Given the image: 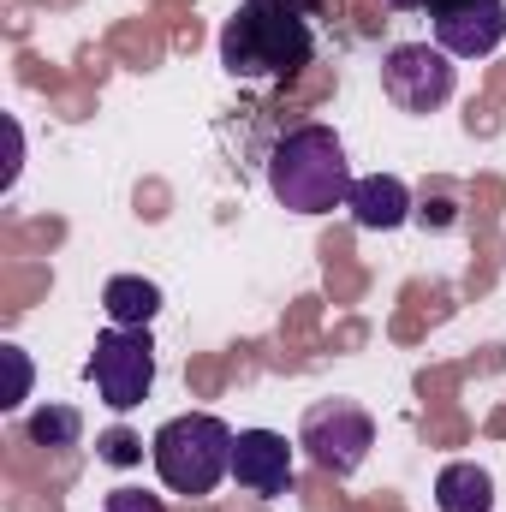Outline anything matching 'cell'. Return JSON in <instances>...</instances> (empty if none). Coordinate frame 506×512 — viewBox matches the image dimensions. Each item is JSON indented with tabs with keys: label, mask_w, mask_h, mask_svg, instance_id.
<instances>
[{
	"label": "cell",
	"mask_w": 506,
	"mask_h": 512,
	"mask_svg": "<svg viewBox=\"0 0 506 512\" xmlns=\"http://www.w3.org/2000/svg\"><path fill=\"white\" fill-rule=\"evenodd\" d=\"M102 512H167V501H161V495H149V489H131V483H120V489H108Z\"/></svg>",
	"instance_id": "9a60e30c"
},
{
	"label": "cell",
	"mask_w": 506,
	"mask_h": 512,
	"mask_svg": "<svg viewBox=\"0 0 506 512\" xmlns=\"http://www.w3.org/2000/svg\"><path fill=\"white\" fill-rule=\"evenodd\" d=\"M435 507L441 512H495V477L483 465H471V459H453L435 477Z\"/></svg>",
	"instance_id": "8fae6325"
},
{
	"label": "cell",
	"mask_w": 506,
	"mask_h": 512,
	"mask_svg": "<svg viewBox=\"0 0 506 512\" xmlns=\"http://www.w3.org/2000/svg\"><path fill=\"white\" fill-rule=\"evenodd\" d=\"M233 429L215 417V411H185V417H167L149 441V459H155V477L197 501V495H215L221 477H233Z\"/></svg>",
	"instance_id": "3957f363"
},
{
	"label": "cell",
	"mask_w": 506,
	"mask_h": 512,
	"mask_svg": "<svg viewBox=\"0 0 506 512\" xmlns=\"http://www.w3.org/2000/svg\"><path fill=\"white\" fill-rule=\"evenodd\" d=\"M298 447L328 477H358L376 447V417L358 399H316L298 423Z\"/></svg>",
	"instance_id": "277c9868"
},
{
	"label": "cell",
	"mask_w": 506,
	"mask_h": 512,
	"mask_svg": "<svg viewBox=\"0 0 506 512\" xmlns=\"http://www.w3.org/2000/svg\"><path fill=\"white\" fill-rule=\"evenodd\" d=\"M459 90V66L447 48L435 42H399L381 54V96L399 108V114H435L447 108Z\"/></svg>",
	"instance_id": "5b68a950"
},
{
	"label": "cell",
	"mask_w": 506,
	"mask_h": 512,
	"mask_svg": "<svg viewBox=\"0 0 506 512\" xmlns=\"http://www.w3.org/2000/svg\"><path fill=\"white\" fill-rule=\"evenodd\" d=\"M102 310H108V328H149L161 316V286L143 274H114L102 286Z\"/></svg>",
	"instance_id": "30bf717a"
},
{
	"label": "cell",
	"mask_w": 506,
	"mask_h": 512,
	"mask_svg": "<svg viewBox=\"0 0 506 512\" xmlns=\"http://www.w3.org/2000/svg\"><path fill=\"white\" fill-rule=\"evenodd\" d=\"M393 6H423V0H393Z\"/></svg>",
	"instance_id": "2e32d148"
},
{
	"label": "cell",
	"mask_w": 506,
	"mask_h": 512,
	"mask_svg": "<svg viewBox=\"0 0 506 512\" xmlns=\"http://www.w3.org/2000/svg\"><path fill=\"white\" fill-rule=\"evenodd\" d=\"M96 459H102V465H137V459H143V441H137L131 429H108V435L96 441Z\"/></svg>",
	"instance_id": "4fadbf2b"
},
{
	"label": "cell",
	"mask_w": 506,
	"mask_h": 512,
	"mask_svg": "<svg viewBox=\"0 0 506 512\" xmlns=\"http://www.w3.org/2000/svg\"><path fill=\"white\" fill-rule=\"evenodd\" d=\"M352 161H346V143L334 126H292L274 149H268V191L280 209L292 215H328V209H346L352 197Z\"/></svg>",
	"instance_id": "7a4b0ae2"
},
{
	"label": "cell",
	"mask_w": 506,
	"mask_h": 512,
	"mask_svg": "<svg viewBox=\"0 0 506 512\" xmlns=\"http://www.w3.org/2000/svg\"><path fill=\"white\" fill-rule=\"evenodd\" d=\"M233 483L245 495H262V501L286 495L292 489V441L280 429H239V441H233Z\"/></svg>",
	"instance_id": "ba28073f"
},
{
	"label": "cell",
	"mask_w": 506,
	"mask_h": 512,
	"mask_svg": "<svg viewBox=\"0 0 506 512\" xmlns=\"http://www.w3.org/2000/svg\"><path fill=\"white\" fill-rule=\"evenodd\" d=\"M0 358H6V370H12V387H6V411H18L24 399H30V358H24V346H0Z\"/></svg>",
	"instance_id": "5bb4252c"
},
{
	"label": "cell",
	"mask_w": 506,
	"mask_h": 512,
	"mask_svg": "<svg viewBox=\"0 0 506 512\" xmlns=\"http://www.w3.org/2000/svg\"><path fill=\"white\" fill-rule=\"evenodd\" d=\"M316 0H245L221 24V66L245 84L292 78L316 60Z\"/></svg>",
	"instance_id": "6da1fadb"
},
{
	"label": "cell",
	"mask_w": 506,
	"mask_h": 512,
	"mask_svg": "<svg viewBox=\"0 0 506 512\" xmlns=\"http://www.w3.org/2000/svg\"><path fill=\"white\" fill-rule=\"evenodd\" d=\"M346 209H352V221H358L364 233H393V227L411 221V191H405V179H393V173H370V179L352 185Z\"/></svg>",
	"instance_id": "9c48e42d"
},
{
	"label": "cell",
	"mask_w": 506,
	"mask_h": 512,
	"mask_svg": "<svg viewBox=\"0 0 506 512\" xmlns=\"http://www.w3.org/2000/svg\"><path fill=\"white\" fill-rule=\"evenodd\" d=\"M435 18V48L453 60H483L506 42V0H423Z\"/></svg>",
	"instance_id": "52a82bcc"
},
{
	"label": "cell",
	"mask_w": 506,
	"mask_h": 512,
	"mask_svg": "<svg viewBox=\"0 0 506 512\" xmlns=\"http://www.w3.org/2000/svg\"><path fill=\"white\" fill-rule=\"evenodd\" d=\"M90 382L102 393L108 411H137L155 387V340L149 328H108L96 334V352H90Z\"/></svg>",
	"instance_id": "8992f818"
},
{
	"label": "cell",
	"mask_w": 506,
	"mask_h": 512,
	"mask_svg": "<svg viewBox=\"0 0 506 512\" xmlns=\"http://www.w3.org/2000/svg\"><path fill=\"white\" fill-rule=\"evenodd\" d=\"M30 441L36 447H54V453H66V447H78L84 441V417L72 411V405H42V411H30Z\"/></svg>",
	"instance_id": "7c38bea8"
}]
</instances>
